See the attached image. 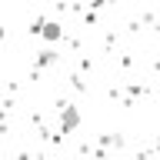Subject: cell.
<instances>
[{
  "mask_svg": "<svg viewBox=\"0 0 160 160\" xmlns=\"http://www.w3.org/2000/svg\"><path fill=\"white\" fill-rule=\"evenodd\" d=\"M77 123H80V110H77V107H63V113H60V130L70 133Z\"/></svg>",
  "mask_w": 160,
  "mask_h": 160,
  "instance_id": "obj_1",
  "label": "cell"
},
{
  "mask_svg": "<svg viewBox=\"0 0 160 160\" xmlns=\"http://www.w3.org/2000/svg\"><path fill=\"white\" fill-rule=\"evenodd\" d=\"M37 30H40V33H43L47 40H60V37H63L60 23H37Z\"/></svg>",
  "mask_w": 160,
  "mask_h": 160,
  "instance_id": "obj_2",
  "label": "cell"
},
{
  "mask_svg": "<svg viewBox=\"0 0 160 160\" xmlns=\"http://www.w3.org/2000/svg\"><path fill=\"white\" fill-rule=\"evenodd\" d=\"M0 40H3V23H0Z\"/></svg>",
  "mask_w": 160,
  "mask_h": 160,
  "instance_id": "obj_3",
  "label": "cell"
}]
</instances>
